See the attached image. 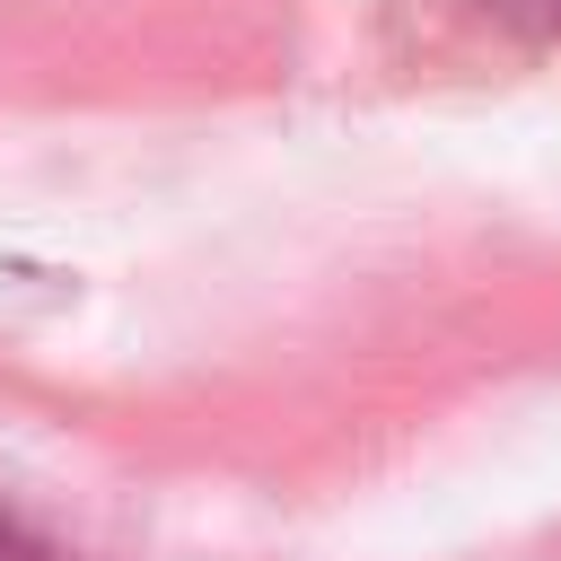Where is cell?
Returning a JSON list of instances; mask_svg holds the SVG:
<instances>
[{
	"label": "cell",
	"instance_id": "obj_1",
	"mask_svg": "<svg viewBox=\"0 0 561 561\" xmlns=\"http://www.w3.org/2000/svg\"><path fill=\"white\" fill-rule=\"evenodd\" d=\"M0 561H70L35 517H18V508H0Z\"/></svg>",
	"mask_w": 561,
	"mask_h": 561
}]
</instances>
